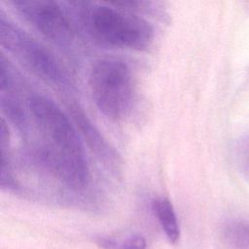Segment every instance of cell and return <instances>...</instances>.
Instances as JSON below:
<instances>
[{
  "instance_id": "52a82bcc",
  "label": "cell",
  "mask_w": 249,
  "mask_h": 249,
  "mask_svg": "<svg viewBox=\"0 0 249 249\" xmlns=\"http://www.w3.org/2000/svg\"><path fill=\"white\" fill-rule=\"evenodd\" d=\"M154 213L170 243L175 244L180 238L178 219L171 201L164 196L153 200Z\"/></svg>"
},
{
  "instance_id": "8992f818",
  "label": "cell",
  "mask_w": 249,
  "mask_h": 249,
  "mask_svg": "<svg viewBox=\"0 0 249 249\" xmlns=\"http://www.w3.org/2000/svg\"><path fill=\"white\" fill-rule=\"evenodd\" d=\"M69 111L82 137L86 140L89 147L96 155L99 160L110 168L116 167L119 163V157L116 151L110 146L100 131L88 118L84 110L77 103H72L69 106Z\"/></svg>"
},
{
  "instance_id": "8fae6325",
  "label": "cell",
  "mask_w": 249,
  "mask_h": 249,
  "mask_svg": "<svg viewBox=\"0 0 249 249\" xmlns=\"http://www.w3.org/2000/svg\"><path fill=\"white\" fill-rule=\"evenodd\" d=\"M100 245L104 249H146V240L141 235H131L122 241L102 239Z\"/></svg>"
},
{
  "instance_id": "30bf717a",
  "label": "cell",
  "mask_w": 249,
  "mask_h": 249,
  "mask_svg": "<svg viewBox=\"0 0 249 249\" xmlns=\"http://www.w3.org/2000/svg\"><path fill=\"white\" fill-rule=\"evenodd\" d=\"M234 159L241 172L249 176V132L237 139L234 146Z\"/></svg>"
},
{
  "instance_id": "7a4b0ae2",
  "label": "cell",
  "mask_w": 249,
  "mask_h": 249,
  "mask_svg": "<svg viewBox=\"0 0 249 249\" xmlns=\"http://www.w3.org/2000/svg\"><path fill=\"white\" fill-rule=\"evenodd\" d=\"M83 17L89 33L104 45L142 51L153 42V26L116 5H93L86 9Z\"/></svg>"
},
{
  "instance_id": "3957f363",
  "label": "cell",
  "mask_w": 249,
  "mask_h": 249,
  "mask_svg": "<svg viewBox=\"0 0 249 249\" xmlns=\"http://www.w3.org/2000/svg\"><path fill=\"white\" fill-rule=\"evenodd\" d=\"M89 84L96 107L106 118L118 121L126 116L132 103L133 85L125 61L116 57L96 60L89 71Z\"/></svg>"
},
{
  "instance_id": "6da1fadb",
  "label": "cell",
  "mask_w": 249,
  "mask_h": 249,
  "mask_svg": "<svg viewBox=\"0 0 249 249\" xmlns=\"http://www.w3.org/2000/svg\"><path fill=\"white\" fill-rule=\"evenodd\" d=\"M28 108L39 133L37 157L41 163L67 187H86L89 169L75 124L54 101L44 95H32Z\"/></svg>"
},
{
  "instance_id": "277c9868",
  "label": "cell",
  "mask_w": 249,
  "mask_h": 249,
  "mask_svg": "<svg viewBox=\"0 0 249 249\" xmlns=\"http://www.w3.org/2000/svg\"><path fill=\"white\" fill-rule=\"evenodd\" d=\"M1 45L17 56L41 80L57 88L69 87L66 70L44 45L32 38L0 13Z\"/></svg>"
},
{
  "instance_id": "ba28073f",
  "label": "cell",
  "mask_w": 249,
  "mask_h": 249,
  "mask_svg": "<svg viewBox=\"0 0 249 249\" xmlns=\"http://www.w3.org/2000/svg\"><path fill=\"white\" fill-rule=\"evenodd\" d=\"M226 241L235 249H249V223L234 220L224 228Z\"/></svg>"
},
{
  "instance_id": "9c48e42d",
  "label": "cell",
  "mask_w": 249,
  "mask_h": 249,
  "mask_svg": "<svg viewBox=\"0 0 249 249\" xmlns=\"http://www.w3.org/2000/svg\"><path fill=\"white\" fill-rule=\"evenodd\" d=\"M1 107L3 112L12 121V123L16 124L20 131L26 133V129H27L26 116L21 106L18 103V101H16L13 97L9 95L1 94Z\"/></svg>"
},
{
  "instance_id": "5b68a950",
  "label": "cell",
  "mask_w": 249,
  "mask_h": 249,
  "mask_svg": "<svg viewBox=\"0 0 249 249\" xmlns=\"http://www.w3.org/2000/svg\"><path fill=\"white\" fill-rule=\"evenodd\" d=\"M18 14L44 37L59 46H70L75 39L74 25L67 13L49 0H15Z\"/></svg>"
}]
</instances>
